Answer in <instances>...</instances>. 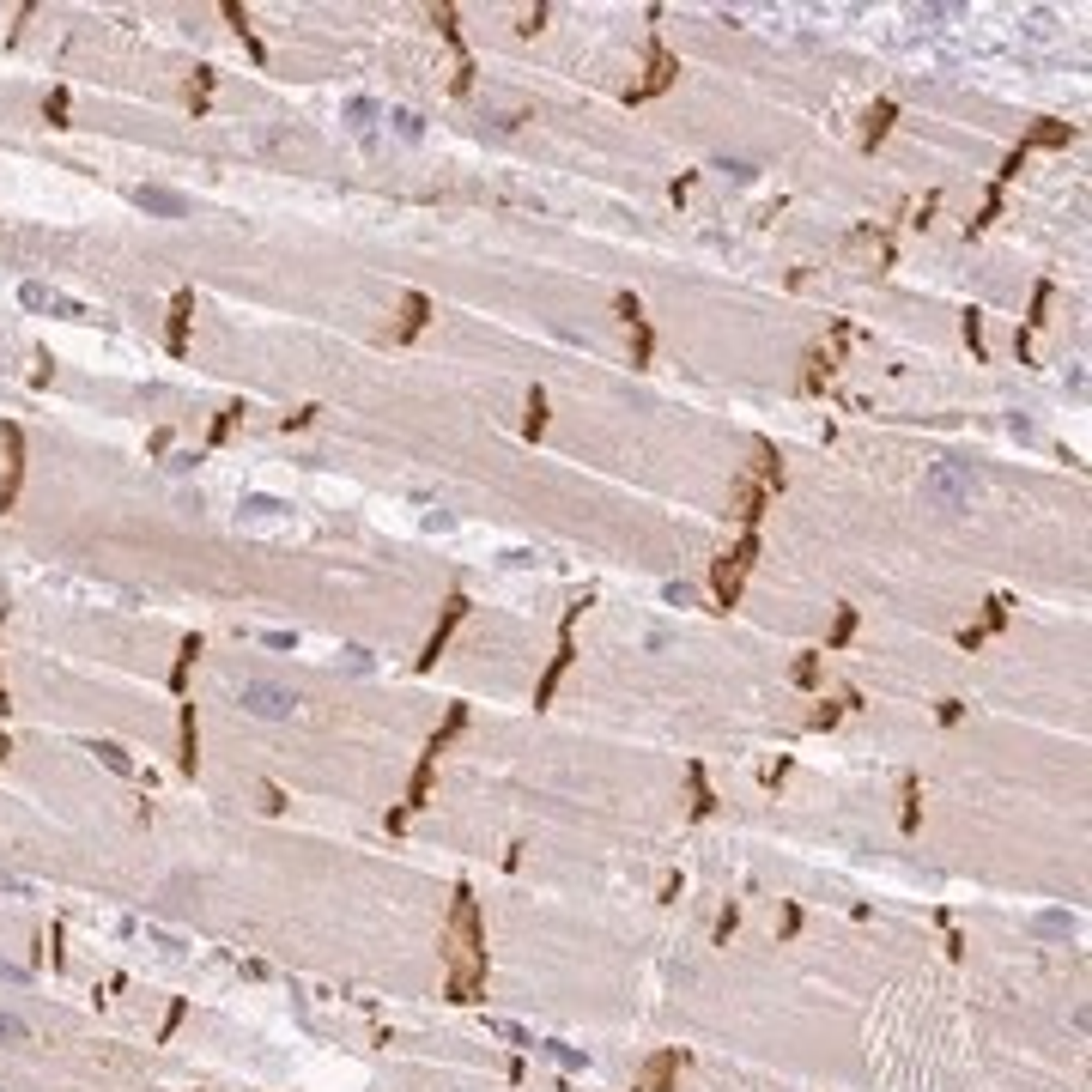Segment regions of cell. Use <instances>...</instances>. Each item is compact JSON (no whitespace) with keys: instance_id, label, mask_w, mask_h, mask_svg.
Here are the masks:
<instances>
[{"instance_id":"cell-2","label":"cell","mask_w":1092,"mask_h":1092,"mask_svg":"<svg viewBox=\"0 0 1092 1092\" xmlns=\"http://www.w3.org/2000/svg\"><path fill=\"white\" fill-rule=\"evenodd\" d=\"M237 704L249 710V716L280 723V716H292V710H298V692H292V686H273V680H243V686H237Z\"/></svg>"},{"instance_id":"cell-7","label":"cell","mask_w":1092,"mask_h":1092,"mask_svg":"<svg viewBox=\"0 0 1092 1092\" xmlns=\"http://www.w3.org/2000/svg\"><path fill=\"white\" fill-rule=\"evenodd\" d=\"M395 134H401V140H419V116H413V110H395Z\"/></svg>"},{"instance_id":"cell-6","label":"cell","mask_w":1092,"mask_h":1092,"mask_svg":"<svg viewBox=\"0 0 1092 1092\" xmlns=\"http://www.w3.org/2000/svg\"><path fill=\"white\" fill-rule=\"evenodd\" d=\"M0 1044H31V1026H24L19 1013H6V1008H0Z\"/></svg>"},{"instance_id":"cell-4","label":"cell","mask_w":1092,"mask_h":1092,"mask_svg":"<svg viewBox=\"0 0 1092 1092\" xmlns=\"http://www.w3.org/2000/svg\"><path fill=\"white\" fill-rule=\"evenodd\" d=\"M134 201H140L146 213H158V219H182V213H188V201H182L177 188H158V182H140Z\"/></svg>"},{"instance_id":"cell-3","label":"cell","mask_w":1092,"mask_h":1092,"mask_svg":"<svg viewBox=\"0 0 1092 1092\" xmlns=\"http://www.w3.org/2000/svg\"><path fill=\"white\" fill-rule=\"evenodd\" d=\"M19 298H24V310H49V316H85V303L61 298L55 285H37V280H24V285H19Z\"/></svg>"},{"instance_id":"cell-8","label":"cell","mask_w":1092,"mask_h":1092,"mask_svg":"<svg viewBox=\"0 0 1092 1092\" xmlns=\"http://www.w3.org/2000/svg\"><path fill=\"white\" fill-rule=\"evenodd\" d=\"M98 752H103V765H110V771H121V777H128V771H134V765H128V752H121L116 741H103Z\"/></svg>"},{"instance_id":"cell-1","label":"cell","mask_w":1092,"mask_h":1092,"mask_svg":"<svg viewBox=\"0 0 1092 1092\" xmlns=\"http://www.w3.org/2000/svg\"><path fill=\"white\" fill-rule=\"evenodd\" d=\"M983 492V480H977V467L971 462H953V455H941V462H929V474H923V498H929L934 510H971V498Z\"/></svg>"},{"instance_id":"cell-5","label":"cell","mask_w":1092,"mask_h":1092,"mask_svg":"<svg viewBox=\"0 0 1092 1092\" xmlns=\"http://www.w3.org/2000/svg\"><path fill=\"white\" fill-rule=\"evenodd\" d=\"M237 522H249V528H273V522H285V504H280V498H243Z\"/></svg>"}]
</instances>
